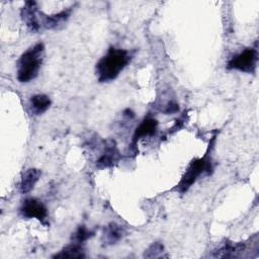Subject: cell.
<instances>
[{"label":"cell","instance_id":"cell-2","mask_svg":"<svg viewBox=\"0 0 259 259\" xmlns=\"http://www.w3.org/2000/svg\"><path fill=\"white\" fill-rule=\"evenodd\" d=\"M45 54V46L37 42L25 51L17 62V79L21 83H27L33 80L40 69Z\"/></svg>","mask_w":259,"mask_h":259},{"label":"cell","instance_id":"cell-7","mask_svg":"<svg viewBox=\"0 0 259 259\" xmlns=\"http://www.w3.org/2000/svg\"><path fill=\"white\" fill-rule=\"evenodd\" d=\"M71 7L65 9L59 13L46 15L39 11V26L46 29H58L62 27L71 14Z\"/></svg>","mask_w":259,"mask_h":259},{"label":"cell","instance_id":"cell-15","mask_svg":"<svg viewBox=\"0 0 259 259\" xmlns=\"http://www.w3.org/2000/svg\"><path fill=\"white\" fill-rule=\"evenodd\" d=\"M93 232L89 231L85 226H80L76 232L74 233V236H73V240L74 242L76 243H79V244H82L83 242H85L86 240H88L89 238H91L93 236Z\"/></svg>","mask_w":259,"mask_h":259},{"label":"cell","instance_id":"cell-6","mask_svg":"<svg viewBox=\"0 0 259 259\" xmlns=\"http://www.w3.org/2000/svg\"><path fill=\"white\" fill-rule=\"evenodd\" d=\"M21 18L30 31H37L39 26V10L35 1H26L21 9Z\"/></svg>","mask_w":259,"mask_h":259},{"label":"cell","instance_id":"cell-5","mask_svg":"<svg viewBox=\"0 0 259 259\" xmlns=\"http://www.w3.org/2000/svg\"><path fill=\"white\" fill-rule=\"evenodd\" d=\"M21 215L25 219H36L41 224L47 225L48 208L46 205L36 198H27L23 201L20 209Z\"/></svg>","mask_w":259,"mask_h":259},{"label":"cell","instance_id":"cell-1","mask_svg":"<svg viewBox=\"0 0 259 259\" xmlns=\"http://www.w3.org/2000/svg\"><path fill=\"white\" fill-rule=\"evenodd\" d=\"M132 59L128 51L116 48H110L96 64L95 72L99 82H110L114 80L119 73L127 66Z\"/></svg>","mask_w":259,"mask_h":259},{"label":"cell","instance_id":"cell-10","mask_svg":"<svg viewBox=\"0 0 259 259\" xmlns=\"http://www.w3.org/2000/svg\"><path fill=\"white\" fill-rule=\"evenodd\" d=\"M124 235V229L116 224V223H110L108 224L103 231L102 240L104 245H113L116 244Z\"/></svg>","mask_w":259,"mask_h":259},{"label":"cell","instance_id":"cell-14","mask_svg":"<svg viewBox=\"0 0 259 259\" xmlns=\"http://www.w3.org/2000/svg\"><path fill=\"white\" fill-rule=\"evenodd\" d=\"M245 249L243 243H227L225 244L215 255L217 257H237L238 253H241Z\"/></svg>","mask_w":259,"mask_h":259},{"label":"cell","instance_id":"cell-16","mask_svg":"<svg viewBox=\"0 0 259 259\" xmlns=\"http://www.w3.org/2000/svg\"><path fill=\"white\" fill-rule=\"evenodd\" d=\"M164 247L161 243L159 242H155L153 243L146 251L144 256L147 258H156V257H161L162 253H163Z\"/></svg>","mask_w":259,"mask_h":259},{"label":"cell","instance_id":"cell-4","mask_svg":"<svg viewBox=\"0 0 259 259\" xmlns=\"http://www.w3.org/2000/svg\"><path fill=\"white\" fill-rule=\"evenodd\" d=\"M258 62V52L254 48H247L234 56L227 64L229 70H239L245 73H254Z\"/></svg>","mask_w":259,"mask_h":259},{"label":"cell","instance_id":"cell-9","mask_svg":"<svg viewBox=\"0 0 259 259\" xmlns=\"http://www.w3.org/2000/svg\"><path fill=\"white\" fill-rule=\"evenodd\" d=\"M118 159H119V153L116 149L115 142L114 141H109L106 148H105L104 154L97 160L96 166L99 169L111 167V166H113L114 162H116Z\"/></svg>","mask_w":259,"mask_h":259},{"label":"cell","instance_id":"cell-8","mask_svg":"<svg viewBox=\"0 0 259 259\" xmlns=\"http://www.w3.org/2000/svg\"><path fill=\"white\" fill-rule=\"evenodd\" d=\"M157 126H158V122L155 118L146 117L135 131V134L133 136V142H132L133 147H135L137 142L142 138L155 135L157 132Z\"/></svg>","mask_w":259,"mask_h":259},{"label":"cell","instance_id":"cell-11","mask_svg":"<svg viewBox=\"0 0 259 259\" xmlns=\"http://www.w3.org/2000/svg\"><path fill=\"white\" fill-rule=\"evenodd\" d=\"M40 175H41V171L39 169H36V168L27 169L22 175V178L20 181V191L22 193H28L29 191H31L35 183L38 181Z\"/></svg>","mask_w":259,"mask_h":259},{"label":"cell","instance_id":"cell-12","mask_svg":"<svg viewBox=\"0 0 259 259\" xmlns=\"http://www.w3.org/2000/svg\"><path fill=\"white\" fill-rule=\"evenodd\" d=\"M85 254L81 244L73 242L63 248L59 253L55 254L53 258H84Z\"/></svg>","mask_w":259,"mask_h":259},{"label":"cell","instance_id":"cell-3","mask_svg":"<svg viewBox=\"0 0 259 259\" xmlns=\"http://www.w3.org/2000/svg\"><path fill=\"white\" fill-rule=\"evenodd\" d=\"M211 149H212V142L209 144L205 154L201 158L193 159L188 167L186 168L184 174L181 177V180L176 185V190L180 193H184L187 191L192 184L202 175L207 174L210 175L212 172V158H211Z\"/></svg>","mask_w":259,"mask_h":259},{"label":"cell","instance_id":"cell-13","mask_svg":"<svg viewBox=\"0 0 259 259\" xmlns=\"http://www.w3.org/2000/svg\"><path fill=\"white\" fill-rule=\"evenodd\" d=\"M51 106V99L45 94H36L30 98L31 111L34 114H41Z\"/></svg>","mask_w":259,"mask_h":259}]
</instances>
